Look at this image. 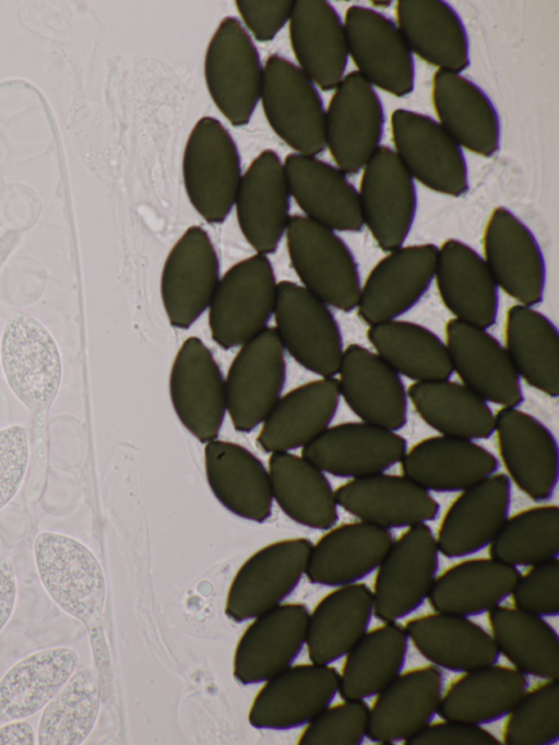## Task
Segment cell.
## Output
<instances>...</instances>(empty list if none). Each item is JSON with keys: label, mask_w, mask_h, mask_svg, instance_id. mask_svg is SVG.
I'll return each instance as SVG.
<instances>
[{"label": "cell", "mask_w": 559, "mask_h": 745, "mask_svg": "<svg viewBox=\"0 0 559 745\" xmlns=\"http://www.w3.org/2000/svg\"><path fill=\"white\" fill-rule=\"evenodd\" d=\"M219 279V260L211 237L200 226L189 227L162 270L160 296L169 323L190 328L207 310Z\"/></svg>", "instance_id": "18"}, {"label": "cell", "mask_w": 559, "mask_h": 745, "mask_svg": "<svg viewBox=\"0 0 559 745\" xmlns=\"http://www.w3.org/2000/svg\"><path fill=\"white\" fill-rule=\"evenodd\" d=\"M491 558L516 567L556 559L559 552V508L540 505L507 518L489 544Z\"/></svg>", "instance_id": "51"}, {"label": "cell", "mask_w": 559, "mask_h": 745, "mask_svg": "<svg viewBox=\"0 0 559 745\" xmlns=\"http://www.w3.org/2000/svg\"><path fill=\"white\" fill-rule=\"evenodd\" d=\"M367 338L374 353L414 382L449 379L453 374L445 343L421 324L393 319L369 326Z\"/></svg>", "instance_id": "47"}, {"label": "cell", "mask_w": 559, "mask_h": 745, "mask_svg": "<svg viewBox=\"0 0 559 745\" xmlns=\"http://www.w3.org/2000/svg\"><path fill=\"white\" fill-rule=\"evenodd\" d=\"M328 530L310 551L305 575L311 583H354L378 568L393 543L388 529L360 520Z\"/></svg>", "instance_id": "35"}, {"label": "cell", "mask_w": 559, "mask_h": 745, "mask_svg": "<svg viewBox=\"0 0 559 745\" xmlns=\"http://www.w3.org/2000/svg\"><path fill=\"white\" fill-rule=\"evenodd\" d=\"M438 247L402 246L378 261L360 286L357 312L368 326L397 319L425 295L435 279Z\"/></svg>", "instance_id": "20"}, {"label": "cell", "mask_w": 559, "mask_h": 745, "mask_svg": "<svg viewBox=\"0 0 559 745\" xmlns=\"http://www.w3.org/2000/svg\"><path fill=\"white\" fill-rule=\"evenodd\" d=\"M31 449L24 426L0 429V510L21 488L29 465Z\"/></svg>", "instance_id": "55"}, {"label": "cell", "mask_w": 559, "mask_h": 745, "mask_svg": "<svg viewBox=\"0 0 559 745\" xmlns=\"http://www.w3.org/2000/svg\"><path fill=\"white\" fill-rule=\"evenodd\" d=\"M404 629L423 657L450 671L467 672L498 659L491 635L465 616L424 614L408 619Z\"/></svg>", "instance_id": "39"}, {"label": "cell", "mask_w": 559, "mask_h": 745, "mask_svg": "<svg viewBox=\"0 0 559 745\" xmlns=\"http://www.w3.org/2000/svg\"><path fill=\"white\" fill-rule=\"evenodd\" d=\"M395 153L414 180L451 197L468 190V173L461 146L431 117L403 108L391 115Z\"/></svg>", "instance_id": "12"}, {"label": "cell", "mask_w": 559, "mask_h": 745, "mask_svg": "<svg viewBox=\"0 0 559 745\" xmlns=\"http://www.w3.org/2000/svg\"><path fill=\"white\" fill-rule=\"evenodd\" d=\"M204 466L213 495L228 511L259 523L270 518L274 500L269 471L250 450L216 438L205 444Z\"/></svg>", "instance_id": "33"}, {"label": "cell", "mask_w": 559, "mask_h": 745, "mask_svg": "<svg viewBox=\"0 0 559 745\" xmlns=\"http://www.w3.org/2000/svg\"><path fill=\"white\" fill-rule=\"evenodd\" d=\"M311 547L308 539L294 537L270 543L253 553L229 584L225 615L243 623L284 603L306 572Z\"/></svg>", "instance_id": "9"}, {"label": "cell", "mask_w": 559, "mask_h": 745, "mask_svg": "<svg viewBox=\"0 0 559 745\" xmlns=\"http://www.w3.org/2000/svg\"><path fill=\"white\" fill-rule=\"evenodd\" d=\"M285 351L273 328L239 346L225 377L227 414L236 430L262 424L282 395Z\"/></svg>", "instance_id": "11"}, {"label": "cell", "mask_w": 559, "mask_h": 745, "mask_svg": "<svg viewBox=\"0 0 559 745\" xmlns=\"http://www.w3.org/2000/svg\"><path fill=\"white\" fill-rule=\"evenodd\" d=\"M373 613L372 591L364 583L340 586L309 613L306 648L310 662L331 664L366 634Z\"/></svg>", "instance_id": "40"}, {"label": "cell", "mask_w": 559, "mask_h": 745, "mask_svg": "<svg viewBox=\"0 0 559 745\" xmlns=\"http://www.w3.org/2000/svg\"><path fill=\"white\" fill-rule=\"evenodd\" d=\"M396 25L411 52L439 70L461 73L469 66V43L457 12L441 0H400Z\"/></svg>", "instance_id": "38"}, {"label": "cell", "mask_w": 559, "mask_h": 745, "mask_svg": "<svg viewBox=\"0 0 559 745\" xmlns=\"http://www.w3.org/2000/svg\"><path fill=\"white\" fill-rule=\"evenodd\" d=\"M290 193L276 152H261L242 174L235 198L239 228L257 253H272L285 235Z\"/></svg>", "instance_id": "23"}, {"label": "cell", "mask_w": 559, "mask_h": 745, "mask_svg": "<svg viewBox=\"0 0 559 745\" xmlns=\"http://www.w3.org/2000/svg\"><path fill=\"white\" fill-rule=\"evenodd\" d=\"M407 397L419 417L444 436L485 439L495 430V414L481 397L450 379L414 382Z\"/></svg>", "instance_id": "46"}, {"label": "cell", "mask_w": 559, "mask_h": 745, "mask_svg": "<svg viewBox=\"0 0 559 745\" xmlns=\"http://www.w3.org/2000/svg\"><path fill=\"white\" fill-rule=\"evenodd\" d=\"M340 399L335 377H320L292 389L262 422L259 447L270 454L302 449L330 426Z\"/></svg>", "instance_id": "34"}, {"label": "cell", "mask_w": 559, "mask_h": 745, "mask_svg": "<svg viewBox=\"0 0 559 745\" xmlns=\"http://www.w3.org/2000/svg\"><path fill=\"white\" fill-rule=\"evenodd\" d=\"M330 308L299 283L277 284L273 329L285 353L320 377H335L344 353L341 330Z\"/></svg>", "instance_id": "7"}, {"label": "cell", "mask_w": 559, "mask_h": 745, "mask_svg": "<svg viewBox=\"0 0 559 745\" xmlns=\"http://www.w3.org/2000/svg\"><path fill=\"white\" fill-rule=\"evenodd\" d=\"M288 22L299 69L321 90H335L348 61L344 23L335 8L325 0H297Z\"/></svg>", "instance_id": "32"}, {"label": "cell", "mask_w": 559, "mask_h": 745, "mask_svg": "<svg viewBox=\"0 0 559 745\" xmlns=\"http://www.w3.org/2000/svg\"><path fill=\"white\" fill-rule=\"evenodd\" d=\"M204 76L219 111L236 127L249 122L260 100L263 67L258 49L240 21L225 17L206 49Z\"/></svg>", "instance_id": "8"}, {"label": "cell", "mask_w": 559, "mask_h": 745, "mask_svg": "<svg viewBox=\"0 0 559 745\" xmlns=\"http://www.w3.org/2000/svg\"><path fill=\"white\" fill-rule=\"evenodd\" d=\"M343 23L357 72L372 86L396 97L411 94L414 59L395 22L376 10L354 4L346 10Z\"/></svg>", "instance_id": "17"}, {"label": "cell", "mask_w": 559, "mask_h": 745, "mask_svg": "<svg viewBox=\"0 0 559 745\" xmlns=\"http://www.w3.org/2000/svg\"><path fill=\"white\" fill-rule=\"evenodd\" d=\"M511 594L516 608L537 616H556L559 613L558 558L531 566L520 575Z\"/></svg>", "instance_id": "54"}, {"label": "cell", "mask_w": 559, "mask_h": 745, "mask_svg": "<svg viewBox=\"0 0 559 745\" xmlns=\"http://www.w3.org/2000/svg\"><path fill=\"white\" fill-rule=\"evenodd\" d=\"M359 202L366 225L383 251L403 246L417 210L413 177L396 153L380 145L362 168Z\"/></svg>", "instance_id": "15"}, {"label": "cell", "mask_w": 559, "mask_h": 745, "mask_svg": "<svg viewBox=\"0 0 559 745\" xmlns=\"http://www.w3.org/2000/svg\"><path fill=\"white\" fill-rule=\"evenodd\" d=\"M499 740L480 725L445 720L429 723L405 742L411 745H497Z\"/></svg>", "instance_id": "57"}, {"label": "cell", "mask_w": 559, "mask_h": 745, "mask_svg": "<svg viewBox=\"0 0 559 745\" xmlns=\"http://www.w3.org/2000/svg\"><path fill=\"white\" fill-rule=\"evenodd\" d=\"M384 111L373 86L357 71L344 75L325 110V146L345 175L364 168L383 133Z\"/></svg>", "instance_id": "13"}, {"label": "cell", "mask_w": 559, "mask_h": 745, "mask_svg": "<svg viewBox=\"0 0 559 745\" xmlns=\"http://www.w3.org/2000/svg\"><path fill=\"white\" fill-rule=\"evenodd\" d=\"M483 259L498 288L516 304L536 306L543 300L546 265L531 229L510 210L498 206L483 235Z\"/></svg>", "instance_id": "19"}, {"label": "cell", "mask_w": 559, "mask_h": 745, "mask_svg": "<svg viewBox=\"0 0 559 745\" xmlns=\"http://www.w3.org/2000/svg\"><path fill=\"white\" fill-rule=\"evenodd\" d=\"M267 471L273 500L288 518L317 530L336 523L334 490L319 468L288 451L271 453Z\"/></svg>", "instance_id": "44"}, {"label": "cell", "mask_w": 559, "mask_h": 745, "mask_svg": "<svg viewBox=\"0 0 559 745\" xmlns=\"http://www.w3.org/2000/svg\"><path fill=\"white\" fill-rule=\"evenodd\" d=\"M519 570L491 557L459 561L442 571L428 601L436 612L471 616L489 612L511 594Z\"/></svg>", "instance_id": "42"}, {"label": "cell", "mask_w": 559, "mask_h": 745, "mask_svg": "<svg viewBox=\"0 0 559 745\" xmlns=\"http://www.w3.org/2000/svg\"><path fill=\"white\" fill-rule=\"evenodd\" d=\"M433 281L453 319L483 329L496 322L499 288L483 257L471 246L445 240L438 248Z\"/></svg>", "instance_id": "31"}, {"label": "cell", "mask_w": 559, "mask_h": 745, "mask_svg": "<svg viewBox=\"0 0 559 745\" xmlns=\"http://www.w3.org/2000/svg\"><path fill=\"white\" fill-rule=\"evenodd\" d=\"M444 331L452 370L463 385L501 407L521 404V379L504 345L487 329L453 318L447 322Z\"/></svg>", "instance_id": "24"}, {"label": "cell", "mask_w": 559, "mask_h": 745, "mask_svg": "<svg viewBox=\"0 0 559 745\" xmlns=\"http://www.w3.org/2000/svg\"><path fill=\"white\" fill-rule=\"evenodd\" d=\"M559 736V684L546 679L526 690L507 714L502 740L510 745H544Z\"/></svg>", "instance_id": "52"}, {"label": "cell", "mask_w": 559, "mask_h": 745, "mask_svg": "<svg viewBox=\"0 0 559 745\" xmlns=\"http://www.w3.org/2000/svg\"><path fill=\"white\" fill-rule=\"evenodd\" d=\"M260 100L273 131L298 154L325 149V109L314 83L298 66L272 55L263 67Z\"/></svg>", "instance_id": "6"}, {"label": "cell", "mask_w": 559, "mask_h": 745, "mask_svg": "<svg viewBox=\"0 0 559 745\" xmlns=\"http://www.w3.org/2000/svg\"><path fill=\"white\" fill-rule=\"evenodd\" d=\"M369 708L362 700L329 705L305 725L298 737L301 745H357L368 726Z\"/></svg>", "instance_id": "53"}, {"label": "cell", "mask_w": 559, "mask_h": 745, "mask_svg": "<svg viewBox=\"0 0 559 745\" xmlns=\"http://www.w3.org/2000/svg\"><path fill=\"white\" fill-rule=\"evenodd\" d=\"M36 570L49 599L88 632L96 666L105 582L100 566L81 541L58 532H39L33 545Z\"/></svg>", "instance_id": "2"}, {"label": "cell", "mask_w": 559, "mask_h": 745, "mask_svg": "<svg viewBox=\"0 0 559 745\" xmlns=\"http://www.w3.org/2000/svg\"><path fill=\"white\" fill-rule=\"evenodd\" d=\"M348 513L380 528H408L436 519L438 501L429 490L404 475L377 473L352 478L335 490Z\"/></svg>", "instance_id": "28"}, {"label": "cell", "mask_w": 559, "mask_h": 745, "mask_svg": "<svg viewBox=\"0 0 559 745\" xmlns=\"http://www.w3.org/2000/svg\"><path fill=\"white\" fill-rule=\"evenodd\" d=\"M500 459L508 477L530 498L551 497L558 481V445L537 418L516 407H501L495 414Z\"/></svg>", "instance_id": "22"}, {"label": "cell", "mask_w": 559, "mask_h": 745, "mask_svg": "<svg viewBox=\"0 0 559 745\" xmlns=\"http://www.w3.org/2000/svg\"><path fill=\"white\" fill-rule=\"evenodd\" d=\"M491 637L516 670L544 679H558L559 640L542 618L515 606L497 605L488 616Z\"/></svg>", "instance_id": "49"}, {"label": "cell", "mask_w": 559, "mask_h": 745, "mask_svg": "<svg viewBox=\"0 0 559 745\" xmlns=\"http://www.w3.org/2000/svg\"><path fill=\"white\" fill-rule=\"evenodd\" d=\"M438 546L426 524L408 527L393 540L378 566L373 583V613L395 622L415 611L427 598L437 577Z\"/></svg>", "instance_id": "10"}, {"label": "cell", "mask_w": 559, "mask_h": 745, "mask_svg": "<svg viewBox=\"0 0 559 745\" xmlns=\"http://www.w3.org/2000/svg\"><path fill=\"white\" fill-rule=\"evenodd\" d=\"M286 247L299 284L328 306L356 309L360 293L357 262L336 233L304 215L289 217Z\"/></svg>", "instance_id": "3"}, {"label": "cell", "mask_w": 559, "mask_h": 745, "mask_svg": "<svg viewBox=\"0 0 559 745\" xmlns=\"http://www.w3.org/2000/svg\"><path fill=\"white\" fill-rule=\"evenodd\" d=\"M283 164L290 197L304 216L334 232L362 229L358 191L342 170L298 153L287 155Z\"/></svg>", "instance_id": "29"}, {"label": "cell", "mask_w": 559, "mask_h": 745, "mask_svg": "<svg viewBox=\"0 0 559 745\" xmlns=\"http://www.w3.org/2000/svg\"><path fill=\"white\" fill-rule=\"evenodd\" d=\"M169 394L178 419L197 439L206 444L218 437L227 413L225 377L197 336L186 339L174 358Z\"/></svg>", "instance_id": "16"}, {"label": "cell", "mask_w": 559, "mask_h": 745, "mask_svg": "<svg viewBox=\"0 0 559 745\" xmlns=\"http://www.w3.org/2000/svg\"><path fill=\"white\" fill-rule=\"evenodd\" d=\"M17 598V581L12 560L0 554V631L10 620Z\"/></svg>", "instance_id": "58"}, {"label": "cell", "mask_w": 559, "mask_h": 745, "mask_svg": "<svg viewBox=\"0 0 559 745\" xmlns=\"http://www.w3.org/2000/svg\"><path fill=\"white\" fill-rule=\"evenodd\" d=\"M442 686V673L432 665L400 673L377 694L369 709L366 735L379 743H405L438 712Z\"/></svg>", "instance_id": "30"}, {"label": "cell", "mask_w": 559, "mask_h": 745, "mask_svg": "<svg viewBox=\"0 0 559 745\" xmlns=\"http://www.w3.org/2000/svg\"><path fill=\"white\" fill-rule=\"evenodd\" d=\"M406 440L393 430L366 422L329 426L301 449V456L322 472L340 477L382 473L404 457Z\"/></svg>", "instance_id": "25"}, {"label": "cell", "mask_w": 559, "mask_h": 745, "mask_svg": "<svg viewBox=\"0 0 559 745\" xmlns=\"http://www.w3.org/2000/svg\"><path fill=\"white\" fill-rule=\"evenodd\" d=\"M78 664L76 651L68 646L34 651L15 662L0 678V724L43 710Z\"/></svg>", "instance_id": "43"}, {"label": "cell", "mask_w": 559, "mask_h": 745, "mask_svg": "<svg viewBox=\"0 0 559 745\" xmlns=\"http://www.w3.org/2000/svg\"><path fill=\"white\" fill-rule=\"evenodd\" d=\"M240 156L229 131L213 117L193 127L182 158L190 203L210 224L223 223L234 208L241 179Z\"/></svg>", "instance_id": "5"}, {"label": "cell", "mask_w": 559, "mask_h": 745, "mask_svg": "<svg viewBox=\"0 0 559 745\" xmlns=\"http://www.w3.org/2000/svg\"><path fill=\"white\" fill-rule=\"evenodd\" d=\"M0 360L8 386L32 417L33 456L26 496L33 501L40 496L46 481L47 419L61 385V355L52 334L40 321L24 311H14L3 327Z\"/></svg>", "instance_id": "1"}, {"label": "cell", "mask_w": 559, "mask_h": 745, "mask_svg": "<svg viewBox=\"0 0 559 745\" xmlns=\"http://www.w3.org/2000/svg\"><path fill=\"white\" fill-rule=\"evenodd\" d=\"M504 348L520 379L548 397L559 395V334L544 314L512 305L506 314Z\"/></svg>", "instance_id": "45"}, {"label": "cell", "mask_w": 559, "mask_h": 745, "mask_svg": "<svg viewBox=\"0 0 559 745\" xmlns=\"http://www.w3.org/2000/svg\"><path fill=\"white\" fill-rule=\"evenodd\" d=\"M277 284L265 255L255 253L221 276L207 307L212 339L221 347H239L264 329L273 317Z\"/></svg>", "instance_id": "4"}, {"label": "cell", "mask_w": 559, "mask_h": 745, "mask_svg": "<svg viewBox=\"0 0 559 745\" xmlns=\"http://www.w3.org/2000/svg\"><path fill=\"white\" fill-rule=\"evenodd\" d=\"M336 375L341 397L362 422L393 431L406 424L407 390L401 376L377 353L359 344L348 345Z\"/></svg>", "instance_id": "26"}, {"label": "cell", "mask_w": 559, "mask_h": 745, "mask_svg": "<svg viewBox=\"0 0 559 745\" xmlns=\"http://www.w3.org/2000/svg\"><path fill=\"white\" fill-rule=\"evenodd\" d=\"M99 709V685L90 667L75 670L43 708L36 738L40 745H76L90 735Z\"/></svg>", "instance_id": "50"}, {"label": "cell", "mask_w": 559, "mask_h": 745, "mask_svg": "<svg viewBox=\"0 0 559 745\" xmlns=\"http://www.w3.org/2000/svg\"><path fill=\"white\" fill-rule=\"evenodd\" d=\"M338 681V672L330 664H292L261 683L248 721L259 730L305 726L332 702Z\"/></svg>", "instance_id": "14"}, {"label": "cell", "mask_w": 559, "mask_h": 745, "mask_svg": "<svg viewBox=\"0 0 559 745\" xmlns=\"http://www.w3.org/2000/svg\"><path fill=\"white\" fill-rule=\"evenodd\" d=\"M16 233L8 232L0 238V268L16 241Z\"/></svg>", "instance_id": "60"}, {"label": "cell", "mask_w": 559, "mask_h": 745, "mask_svg": "<svg viewBox=\"0 0 559 745\" xmlns=\"http://www.w3.org/2000/svg\"><path fill=\"white\" fill-rule=\"evenodd\" d=\"M510 478L493 473L461 490L443 513L436 542L439 553L463 557L489 545L508 518Z\"/></svg>", "instance_id": "27"}, {"label": "cell", "mask_w": 559, "mask_h": 745, "mask_svg": "<svg viewBox=\"0 0 559 745\" xmlns=\"http://www.w3.org/2000/svg\"><path fill=\"white\" fill-rule=\"evenodd\" d=\"M401 466L404 476L427 490L461 492L493 474L498 460L473 440L440 435L406 450Z\"/></svg>", "instance_id": "36"}, {"label": "cell", "mask_w": 559, "mask_h": 745, "mask_svg": "<svg viewBox=\"0 0 559 745\" xmlns=\"http://www.w3.org/2000/svg\"><path fill=\"white\" fill-rule=\"evenodd\" d=\"M308 618L305 604L284 602L250 619L234 651V678L261 684L294 664L306 643Z\"/></svg>", "instance_id": "21"}, {"label": "cell", "mask_w": 559, "mask_h": 745, "mask_svg": "<svg viewBox=\"0 0 559 745\" xmlns=\"http://www.w3.org/2000/svg\"><path fill=\"white\" fill-rule=\"evenodd\" d=\"M431 98L439 123L460 146L485 157L498 151V113L474 82L459 73L437 70Z\"/></svg>", "instance_id": "37"}, {"label": "cell", "mask_w": 559, "mask_h": 745, "mask_svg": "<svg viewBox=\"0 0 559 745\" xmlns=\"http://www.w3.org/2000/svg\"><path fill=\"white\" fill-rule=\"evenodd\" d=\"M236 7L253 37L259 42H270L289 20L294 1L238 0Z\"/></svg>", "instance_id": "56"}, {"label": "cell", "mask_w": 559, "mask_h": 745, "mask_svg": "<svg viewBox=\"0 0 559 745\" xmlns=\"http://www.w3.org/2000/svg\"><path fill=\"white\" fill-rule=\"evenodd\" d=\"M36 743V733L25 719L0 724V745H33Z\"/></svg>", "instance_id": "59"}, {"label": "cell", "mask_w": 559, "mask_h": 745, "mask_svg": "<svg viewBox=\"0 0 559 745\" xmlns=\"http://www.w3.org/2000/svg\"><path fill=\"white\" fill-rule=\"evenodd\" d=\"M442 694L438 714L445 720L484 724L506 717L527 688L524 673L490 664L463 672Z\"/></svg>", "instance_id": "41"}, {"label": "cell", "mask_w": 559, "mask_h": 745, "mask_svg": "<svg viewBox=\"0 0 559 745\" xmlns=\"http://www.w3.org/2000/svg\"><path fill=\"white\" fill-rule=\"evenodd\" d=\"M408 637L394 622L366 634L345 654L338 693L346 700H362L388 686L404 665Z\"/></svg>", "instance_id": "48"}]
</instances>
